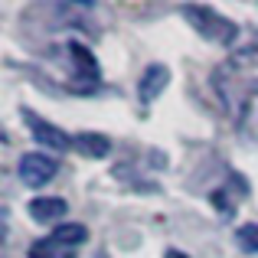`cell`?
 <instances>
[{
    "mask_svg": "<svg viewBox=\"0 0 258 258\" xmlns=\"http://www.w3.org/2000/svg\"><path fill=\"white\" fill-rule=\"evenodd\" d=\"M56 248H59V245H56L52 239H36V242L30 245V258H59Z\"/></svg>",
    "mask_w": 258,
    "mask_h": 258,
    "instance_id": "cell-10",
    "label": "cell"
},
{
    "mask_svg": "<svg viewBox=\"0 0 258 258\" xmlns=\"http://www.w3.org/2000/svg\"><path fill=\"white\" fill-rule=\"evenodd\" d=\"M69 56H72V62L79 66L82 76H88L92 82H98V62H95V56L85 49L82 43H69Z\"/></svg>",
    "mask_w": 258,
    "mask_h": 258,
    "instance_id": "cell-8",
    "label": "cell"
},
{
    "mask_svg": "<svg viewBox=\"0 0 258 258\" xmlns=\"http://www.w3.org/2000/svg\"><path fill=\"white\" fill-rule=\"evenodd\" d=\"M183 20H186L189 26H193L196 33H200L203 39H209V43H219V46H232L235 39H239V26L232 23V20H226L222 13L209 10V7H200V4H183L180 7Z\"/></svg>",
    "mask_w": 258,
    "mask_h": 258,
    "instance_id": "cell-1",
    "label": "cell"
},
{
    "mask_svg": "<svg viewBox=\"0 0 258 258\" xmlns=\"http://www.w3.org/2000/svg\"><path fill=\"white\" fill-rule=\"evenodd\" d=\"M167 82H170V69H167L164 62L147 66L144 76H141V82H138V98L144 101V105H151V101L167 88Z\"/></svg>",
    "mask_w": 258,
    "mask_h": 258,
    "instance_id": "cell-4",
    "label": "cell"
},
{
    "mask_svg": "<svg viewBox=\"0 0 258 258\" xmlns=\"http://www.w3.org/2000/svg\"><path fill=\"white\" fill-rule=\"evenodd\" d=\"M56 245H66V248H72V245H82V242L88 239V229L82 226V222H62V226H56L52 229V235H49Z\"/></svg>",
    "mask_w": 258,
    "mask_h": 258,
    "instance_id": "cell-7",
    "label": "cell"
},
{
    "mask_svg": "<svg viewBox=\"0 0 258 258\" xmlns=\"http://www.w3.org/2000/svg\"><path fill=\"white\" fill-rule=\"evenodd\" d=\"M26 209H30V216L36 222H46V226H49V222H59L69 213V203L59 200V196H36V200H30Z\"/></svg>",
    "mask_w": 258,
    "mask_h": 258,
    "instance_id": "cell-5",
    "label": "cell"
},
{
    "mask_svg": "<svg viewBox=\"0 0 258 258\" xmlns=\"http://www.w3.org/2000/svg\"><path fill=\"white\" fill-rule=\"evenodd\" d=\"M23 121H26V127H30L33 141H36V144H43V147H52V151H72V144H76V141H72L62 127L43 121L36 111H30V108H23Z\"/></svg>",
    "mask_w": 258,
    "mask_h": 258,
    "instance_id": "cell-2",
    "label": "cell"
},
{
    "mask_svg": "<svg viewBox=\"0 0 258 258\" xmlns=\"http://www.w3.org/2000/svg\"><path fill=\"white\" fill-rule=\"evenodd\" d=\"M59 258H76V255H72V252H62V255H59Z\"/></svg>",
    "mask_w": 258,
    "mask_h": 258,
    "instance_id": "cell-12",
    "label": "cell"
},
{
    "mask_svg": "<svg viewBox=\"0 0 258 258\" xmlns=\"http://www.w3.org/2000/svg\"><path fill=\"white\" fill-rule=\"evenodd\" d=\"M56 173H59V164L49 154H23V157H20V180L33 189L46 186Z\"/></svg>",
    "mask_w": 258,
    "mask_h": 258,
    "instance_id": "cell-3",
    "label": "cell"
},
{
    "mask_svg": "<svg viewBox=\"0 0 258 258\" xmlns=\"http://www.w3.org/2000/svg\"><path fill=\"white\" fill-rule=\"evenodd\" d=\"M164 258H189V255H186V252H180V248H167Z\"/></svg>",
    "mask_w": 258,
    "mask_h": 258,
    "instance_id": "cell-11",
    "label": "cell"
},
{
    "mask_svg": "<svg viewBox=\"0 0 258 258\" xmlns=\"http://www.w3.org/2000/svg\"><path fill=\"white\" fill-rule=\"evenodd\" d=\"M235 245L248 255H258V222H245L235 229Z\"/></svg>",
    "mask_w": 258,
    "mask_h": 258,
    "instance_id": "cell-9",
    "label": "cell"
},
{
    "mask_svg": "<svg viewBox=\"0 0 258 258\" xmlns=\"http://www.w3.org/2000/svg\"><path fill=\"white\" fill-rule=\"evenodd\" d=\"M76 147L85 154V157H95V160H101V157H108L111 154V141L105 138V134H92V131H82L76 138Z\"/></svg>",
    "mask_w": 258,
    "mask_h": 258,
    "instance_id": "cell-6",
    "label": "cell"
}]
</instances>
